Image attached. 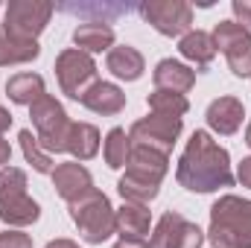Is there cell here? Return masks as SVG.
<instances>
[{"label":"cell","mask_w":251,"mask_h":248,"mask_svg":"<svg viewBox=\"0 0 251 248\" xmlns=\"http://www.w3.org/2000/svg\"><path fill=\"white\" fill-rule=\"evenodd\" d=\"M178 184L193 193H210V190L234 184L228 152L219 143H213L207 131H196L190 137L187 152L181 155V164H178Z\"/></svg>","instance_id":"6da1fadb"},{"label":"cell","mask_w":251,"mask_h":248,"mask_svg":"<svg viewBox=\"0 0 251 248\" xmlns=\"http://www.w3.org/2000/svg\"><path fill=\"white\" fill-rule=\"evenodd\" d=\"M126 175L120 178V196L131 204H146L158 196V187L161 178L167 173V155L161 152H152V149H143V146H131V155H128V164H126Z\"/></svg>","instance_id":"7a4b0ae2"},{"label":"cell","mask_w":251,"mask_h":248,"mask_svg":"<svg viewBox=\"0 0 251 248\" xmlns=\"http://www.w3.org/2000/svg\"><path fill=\"white\" fill-rule=\"evenodd\" d=\"M210 243L213 248H251V201L222 196L210 207Z\"/></svg>","instance_id":"3957f363"},{"label":"cell","mask_w":251,"mask_h":248,"mask_svg":"<svg viewBox=\"0 0 251 248\" xmlns=\"http://www.w3.org/2000/svg\"><path fill=\"white\" fill-rule=\"evenodd\" d=\"M70 219L76 222L82 240H88V243H102L117 231L114 210H111L105 193H100V190H88L85 196L70 201Z\"/></svg>","instance_id":"277c9868"},{"label":"cell","mask_w":251,"mask_h":248,"mask_svg":"<svg viewBox=\"0 0 251 248\" xmlns=\"http://www.w3.org/2000/svg\"><path fill=\"white\" fill-rule=\"evenodd\" d=\"M32 108V125L41 149L47 152H67V134H70V120L64 114L62 102H56L50 94H44Z\"/></svg>","instance_id":"5b68a950"},{"label":"cell","mask_w":251,"mask_h":248,"mask_svg":"<svg viewBox=\"0 0 251 248\" xmlns=\"http://www.w3.org/2000/svg\"><path fill=\"white\" fill-rule=\"evenodd\" d=\"M56 76H59V85H62L64 94L70 99H79V102L100 82L97 79V64H94V59L88 53L76 50V47L64 50L62 56L56 59Z\"/></svg>","instance_id":"8992f818"},{"label":"cell","mask_w":251,"mask_h":248,"mask_svg":"<svg viewBox=\"0 0 251 248\" xmlns=\"http://www.w3.org/2000/svg\"><path fill=\"white\" fill-rule=\"evenodd\" d=\"M56 12L53 3H41V0H15L6 6V18H3V29L15 38L24 41H35V35L47 26L50 15Z\"/></svg>","instance_id":"52a82bcc"},{"label":"cell","mask_w":251,"mask_h":248,"mask_svg":"<svg viewBox=\"0 0 251 248\" xmlns=\"http://www.w3.org/2000/svg\"><path fill=\"white\" fill-rule=\"evenodd\" d=\"M140 18L146 24H152L161 35H187L193 26V9L181 0H146L137 6Z\"/></svg>","instance_id":"ba28073f"},{"label":"cell","mask_w":251,"mask_h":248,"mask_svg":"<svg viewBox=\"0 0 251 248\" xmlns=\"http://www.w3.org/2000/svg\"><path fill=\"white\" fill-rule=\"evenodd\" d=\"M178 134H181V117L152 114V117H143V120H137L131 125L128 140H131V146H143V149L170 155V149H173Z\"/></svg>","instance_id":"9c48e42d"},{"label":"cell","mask_w":251,"mask_h":248,"mask_svg":"<svg viewBox=\"0 0 251 248\" xmlns=\"http://www.w3.org/2000/svg\"><path fill=\"white\" fill-rule=\"evenodd\" d=\"M213 44L216 50L225 53L234 76L249 79L251 76V35L237 24V21H222L213 29Z\"/></svg>","instance_id":"30bf717a"},{"label":"cell","mask_w":251,"mask_h":248,"mask_svg":"<svg viewBox=\"0 0 251 248\" xmlns=\"http://www.w3.org/2000/svg\"><path fill=\"white\" fill-rule=\"evenodd\" d=\"M201 243H204V237H201L199 225H193L176 210L161 216L158 231L152 237V248H201Z\"/></svg>","instance_id":"8fae6325"},{"label":"cell","mask_w":251,"mask_h":248,"mask_svg":"<svg viewBox=\"0 0 251 248\" xmlns=\"http://www.w3.org/2000/svg\"><path fill=\"white\" fill-rule=\"evenodd\" d=\"M53 184H56V193L62 196L67 204L76 201L79 196H85L88 190H94V187H91V173H88L82 164H76V161L59 164V167L53 170Z\"/></svg>","instance_id":"7c38bea8"},{"label":"cell","mask_w":251,"mask_h":248,"mask_svg":"<svg viewBox=\"0 0 251 248\" xmlns=\"http://www.w3.org/2000/svg\"><path fill=\"white\" fill-rule=\"evenodd\" d=\"M152 79H155V91H170V94H181L184 97L193 88V82H196V73L190 70L187 64L164 59V62H158Z\"/></svg>","instance_id":"4fadbf2b"},{"label":"cell","mask_w":251,"mask_h":248,"mask_svg":"<svg viewBox=\"0 0 251 248\" xmlns=\"http://www.w3.org/2000/svg\"><path fill=\"white\" fill-rule=\"evenodd\" d=\"M207 125L219 134H234L243 125V102L237 97H219L207 105Z\"/></svg>","instance_id":"5bb4252c"},{"label":"cell","mask_w":251,"mask_h":248,"mask_svg":"<svg viewBox=\"0 0 251 248\" xmlns=\"http://www.w3.org/2000/svg\"><path fill=\"white\" fill-rule=\"evenodd\" d=\"M59 12H67V15H79L82 24H111L117 21L120 15H128L134 6L131 3H59L56 6Z\"/></svg>","instance_id":"9a60e30c"},{"label":"cell","mask_w":251,"mask_h":248,"mask_svg":"<svg viewBox=\"0 0 251 248\" xmlns=\"http://www.w3.org/2000/svg\"><path fill=\"white\" fill-rule=\"evenodd\" d=\"M41 216V207L35 198H29L26 193H12L0 198V219L6 225H32Z\"/></svg>","instance_id":"2e32d148"},{"label":"cell","mask_w":251,"mask_h":248,"mask_svg":"<svg viewBox=\"0 0 251 248\" xmlns=\"http://www.w3.org/2000/svg\"><path fill=\"white\" fill-rule=\"evenodd\" d=\"M82 105L85 108H91V111H97V114H120L126 108V94L117 88V85H111V82H97L85 97H82Z\"/></svg>","instance_id":"e0dca14e"},{"label":"cell","mask_w":251,"mask_h":248,"mask_svg":"<svg viewBox=\"0 0 251 248\" xmlns=\"http://www.w3.org/2000/svg\"><path fill=\"white\" fill-rule=\"evenodd\" d=\"M73 44H76V50H82V53H102V50H111V44H114V29H111L108 24H97V21L79 24V26L73 29Z\"/></svg>","instance_id":"ac0fdd59"},{"label":"cell","mask_w":251,"mask_h":248,"mask_svg":"<svg viewBox=\"0 0 251 248\" xmlns=\"http://www.w3.org/2000/svg\"><path fill=\"white\" fill-rule=\"evenodd\" d=\"M143 56L128 47V44H120V47H111L108 50V70L117 76V79H126V82H137L143 76Z\"/></svg>","instance_id":"d6986e66"},{"label":"cell","mask_w":251,"mask_h":248,"mask_svg":"<svg viewBox=\"0 0 251 248\" xmlns=\"http://www.w3.org/2000/svg\"><path fill=\"white\" fill-rule=\"evenodd\" d=\"M6 94H9V99L18 102V105H35V102L44 97V79H41L38 73H29V70L15 73V76L6 82Z\"/></svg>","instance_id":"ffe728a7"},{"label":"cell","mask_w":251,"mask_h":248,"mask_svg":"<svg viewBox=\"0 0 251 248\" xmlns=\"http://www.w3.org/2000/svg\"><path fill=\"white\" fill-rule=\"evenodd\" d=\"M38 53H41L38 41L15 38V35H9V32L3 29V24H0V67H6V64L32 62V59H38Z\"/></svg>","instance_id":"44dd1931"},{"label":"cell","mask_w":251,"mask_h":248,"mask_svg":"<svg viewBox=\"0 0 251 248\" xmlns=\"http://www.w3.org/2000/svg\"><path fill=\"white\" fill-rule=\"evenodd\" d=\"M120 240H143L149 234V210L143 204H126L120 213H114Z\"/></svg>","instance_id":"7402d4cb"},{"label":"cell","mask_w":251,"mask_h":248,"mask_svg":"<svg viewBox=\"0 0 251 248\" xmlns=\"http://www.w3.org/2000/svg\"><path fill=\"white\" fill-rule=\"evenodd\" d=\"M100 149V131L91 123H73L70 125V134H67V152L79 161H88L94 158Z\"/></svg>","instance_id":"603a6c76"},{"label":"cell","mask_w":251,"mask_h":248,"mask_svg":"<svg viewBox=\"0 0 251 248\" xmlns=\"http://www.w3.org/2000/svg\"><path fill=\"white\" fill-rule=\"evenodd\" d=\"M178 50H181V56H184V59L196 62L199 67H207V64L213 62V56H216V44H213V35H207V32H201V29H196V32H187V35L181 38Z\"/></svg>","instance_id":"cb8c5ba5"},{"label":"cell","mask_w":251,"mask_h":248,"mask_svg":"<svg viewBox=\"0 0 251 248\" xmlns=\"http://www.w3.org/2000/svg\"><path fill=\"white\" fill-rule=\"evenodd\" d=\"M128 155H131V140L123 128H111L108 131V140H105V161L111 170H120L128 164Z\"/></svg>","instance_id":"d4e9b609"},{"label":"cell","mask_w":251,"mask_h":248,"mask_svg":"<svg viewBox=\"0 0 251 248\" xmlns=\"http://www.w3.org/2000/svg\"><path fill=\"white\" fill-rule=\"evenodd\" d=\"M18 140H21V149H24L26 161L35 167V173H53V158H50V155L41 149L38 137H35L29 128H24V131L18 134Z\"/></svg>","instance_id":"484cf974"},{"label":"cell","mask_w":251,"mask_h":248,"mask_svg":"<svg viewBox=\"0 0 251 248\" xmlns=\"http://www.w3.org/2000/svg\"><path fill=\"white\" fill-rule=\"evenodd\" d=\"M149 108L155 114H170V117H181L187 114V97L181 94H170V91H155L149 94Z\"/></svg>","instance_id":"4316f807"},{"label":"cell","mask_w":251,"mask_h":248,"mask_svg":"<svg viewBox=\"0 0 251 248\" xmlns=\"http://www.w3.org/2000/svg\"><path fill=\"white\" fill-rule=\"evenodd\" d=\"M12 193H26V173L18 170V167L0 170V198L12 196Z\"/></svg>","instance_id":"83f0119b"},{"label":"cell","mask_w":251,"mask_h":248,"mask_svg":"<svg viewBox=\"0 0 251 248\" xmlns=\"http://www.w3.org/2000/svg\"><path fill=\"white\" fill-rule=\"evenodd\" d=\"M0 248H32V240L21 231H6L0 234Z\"/></svg>","instance_id":"f1b7e54d"},{"label":"cell","mask_w":251,"mask_h":248,"mask_svg":"<svg viewBox=\"0 0 251 248\" xmlns=\"http://www.w3.org/2000/svg\"><path fill=\"white\" fill-rule=\"evenodd\" d=\"M234 15H237V24L249 32L251 29V0H234Z\"/></svg>","instance_id":"f546056e"},{"label":"cell","mask_w":251,"mask_h":248,"mask_svg":"<svg viewBox=\"0 0 251 248\" xmlns=\"http://www.w3.org/2000/svg\"><path fill=\"white\" fill-rule=\"evenodd\" d=\"M237 175H240V181L246 187H251V158H246L243 164H240V170H237Z\"/></svg>","instance_id":"4dcf8cb0"},{"label":"cell","mask_w":251,"mask_h":248,"mask_svg":"<svg viewBox=\"0 0 251 248\" xmlns=\"http://www.w3.org/2000/svg\"><path fill=\"white\" fill-rule=\"evenodd\" d=\"M114 248H152V243H146V240H120Z\"/></svg>","instance_id":"1f68e13d"},{"label":"cell","mask_w":251,"mask_h":248,"mask_svg":"<svg viewBox=\"0 0 251 248\" xmlns=\"http://www.w3.org/2000/svg\"><path fill=\"white\" fill-rule=\"evenodd\" d=\"M12 125V114L6 111V108H0V137H3V131Z\"/></svg>","instance_id":"d6a6232c"},{"label":"cell","mask_w":251,"mask_h":248,"mask_svg":"<svg viewBox=\"0 0 251 248\" xmlns=\"http://www.w3.org/2000/svg\"><path fill=\"white\" fill-rule=\"evenodd\" d=\"M9 155H12V149H9V143L0 137V167H3V164H9Z\"/></svg>","instance_id":"836d02e7"},{"label":"cell","mask_w":251,"mask_h":248,"mask_svg":"<svg viewBox=\"0 0 251 248\" xmlns=\"http://www.w3.org/2000/svg\"><path fill=\"white\" fill-rule=\"evenodd\" d=\"M44 248H79L73 240H53V243H47Z\"/></svg>","instance_id":"e575fe53"},{"label":"cell","mask_w":251,"mask_h":248,"mask_svg":"<svg viewBox=\"0 0 251 248\" xmlns=\"http://www.w3.org/2000/svg\"><path fill=\"white\" fill-rule=\"evenodd\" d=\"M246 143L251 146V123H249V131H246Z\"/></svg>","instance_id":"d590c367"}]
</instances>
